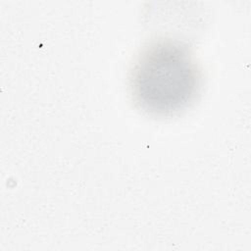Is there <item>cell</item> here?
<instances>
[{"instance_id": "1", "label": "cell", "mask_w": 251, "mask_h": 251, "mask_svg": "<svg viewBox=\"0 0 251 251\" xmlns=\"http://www.w3.org/2000/svg\"><path fill=\"white\" fill-rule=\"evenodd\" d=\"M201 71L189 46L177 39L151 42L130 74L135 104L153 117H172L188 108L201 87Z\"/></svg>"}]
</instances>
